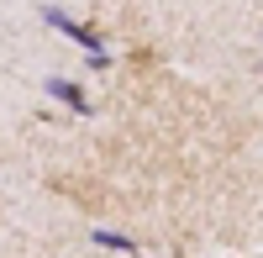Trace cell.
Masks as SVG:
<instances>
[{
	"label": "cell",
	"instance_id": "6da1fadb",
	"mask_svg": "<svg viewBox=\"0 0 263 258\" xmlns=\"http://www.w3.org/2000/svg\"><path fill=\"white\" fill-rule=\"evenodd\" d=\"M37 16L42 21H48V27H58L63 37H69V42H79V48L84 53H100V37L90 32V27H84V21H74L69 11H58V6H37Z\"/></svg>",
	"mask_w": 263,
	"mask_h": 258
},
{
	"label": "cell",
	"instance_id": "7a4b0ae2",
	"mask_svg": "<svg viewBox=\"0 0 263 258\" xmlns=\"http://www.w3.org/2000/svg\"><path fill=\"white\" fill-rule=\"evenodd\" d=\"M42 90H48L53 100H63V105H69L74 116H90V111H95V105H90V95H84V84H79V79H58V74H48V79H42Z\"/></svg>",
	"mask_w": 263,
	"mask_h": 258
},
{
	"label": "cell",
	"instance_id": "3957f363",
	"mask_svg": "<svg viewBox=\"0 0 263 258\" xmlns=\"http://www.w3.org/2000/svg\"><path fill=\"white\" fill-rule=\"evenodd\" d=\"M90 237H95V248H105V253H137V243H132L126 232H105V227H95Z\"/></svg>",
	"mask_w": 263,
	"mask_h": 258
}]
</instances>
